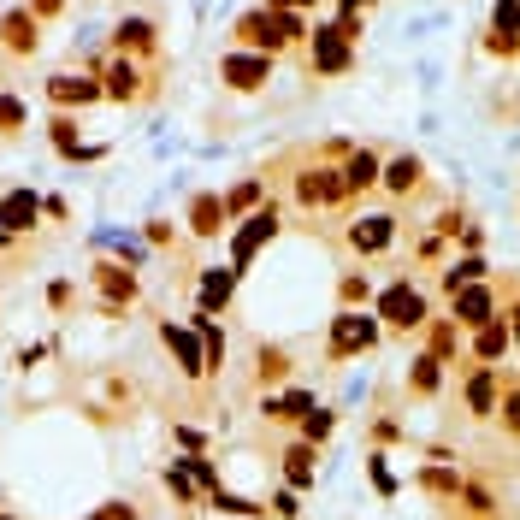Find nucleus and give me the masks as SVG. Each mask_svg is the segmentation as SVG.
Here are the masks:
<instances>
[{
    "label": "nucleus",
    "mask_w": 520,
    "mask_h": 520,
    "mask_svg": "<svg viewBox=\"0 0 520 520\" xmlns=\"http://www.w3.org/2000/svg\"><path fill=\"white\" fill-rule=\"evenodd\" d=\"M331 426H337V414H331V408H314V414L302 420V444H325Z\"/></svg>",
    "instance_id": "nucleus-35"
},
{
    "label": "nucleus",
    "mask_w": 520,
    "mask_h": 520,
    "mask_svg": "<svg viewBox=\"0 0 520 520\" xmlns=\"http://www.w3.org/2000/svg\"><path fill=\"white\" fill-rule=\"evenodd\" d=\"M302 60L314 77H343V71H355V42L343 36V24L337 18H325L308 30V48H302Z\"/></svg>",
    "instance_id": "nucleus-1"
},
{
    "label": "nucleus",
    "mask_w": 520,
    "mask_h": 520,
    "mask_svg": "<svg viewBox=\"0 0 520 520\" xmlns=\"http://www.w3.org/2000/svg\"><path fill=\"white\" fill-rule=\"evenodd\" d=\"M485 54H497V60H520V0H497V6H491Z\"/></svg>",
    "instance_id": "nucleus-9"
},
{
    "label": "nucleus",
    "mask_w": 520,
    "mask_h": 520,
    "mask_svg": "<svg viewBox=\"0 0 520 520\" xmlns=\"http://www.w3.org/2000/svg\"><path fill=\"white\" fill-rule=\"evenodd\" d=\"M160 337H166V349L178 355V373H184V379H201V373H207V355H201V337H195L190 325H160Z\"/></svg>",
    "instance_id": "nucleus-16"
},
{
    "label": "nucleus",
    "mask_w": 520,
    "mask_h": 520,
    "mask_svg": "<svg viewBox=\"0 0 520 520\" xmlns=\"http://www.w3.org/2000/svg\"><path fill=\"white\" fill-rule=\"evenodd\" d=\"M485 272H491V260L485 255H461L455 266H444V290H467V284H485Z\"/></svg>",
    "instance_id": "nucleus-26"
},
{
    "label": "nucleus",
    "mask_w": 520,
    "mask_h": 520,
    "mask_svg": "<svg viewBox=\"0 0 520 520\" xmlns=\"http://www.w3.org/2000/svg\"><path fill=\"white\" fill-rule=\"evenodd\" d=\"M497 414H503V426H509V432H515V438H520V385H515V390H503V396H497Z\"/></svg>",
    "instance_id": "nucleus-37"
},
{
    "label": "nucleus",
    "mask_w": 520,
    "mask_h": 520,
    "mask_svg": "<svg viewBox=\"0 0 520 520\" xmlns=\"http://www.w3.org/2000/svg\"><path fill=\"white\" fill-rule=\"evenodd\" d=\"M95 284H101V296H107V302H101L107 314H119L130 296H136V272H130V266H107V260H101V266H95Z\"/></svg>",
    "instance_id": "nucleus-20"
},
{
    "label": "nucleus",
    "mask_w": 520,
    "mask_h": 520,
    "mask_svg": "<svg viewBox=\"0 0 520 520\" xmlns=\"http://www.w3.org/2000/svg\"><path fill=\"white\" fill-rule=\"evenodd\" d=\"M184 473H190V479H195V485H201V491H207V497L219 491V467H213L207 455H184Z\"/></svg>",
    "instance_id": "nucleus-33"
},
{
    "label": "nucleus",
    "mask_w": 520,
    "mask_h": 520,
    "mask_svg": "<svg viewBox=\"0 0 520 520\" xmlns=\"http://www.w3.org/2000/svg\"><path fill=\"white\" fill-rule=\"evenodd\" d=\"M237 266H207L201 278H195V296H201V314H219L225 302H231V290H237Z\"/></svg>",
    "instance_id": "nucleus-18"
},
{
    "label": "nucleus",
    "mask_w": 520,
    "mask_h": 520,
    "mask_svg": "<svg viewBox=\"0 0 520 520\" xmlns=\"http://www.w3.org/2000/svg\"><path fill=\"white\" fill-rule=\"evenodd\" d=\"M48 136H54V148H60V154H77V148H83V142H77V125H71L65 113L48 125Z\"/></svg>",
    "instance_id": "nucleus-36"
},
{
    "label": "nucleus",
    "mask_w": 520,
    "mask_h": 520,
    "mask_svg": "<svg viewBox=\"0 0 520 520\" xmlns=\"http://www.w3.org/2000/svg\"><path fill=\"white\" fill-rule=\"evenodd\" d=\"M379 343V314H337L331 320V361H349Z\"/></svg>",
    "instance_id": "nucleus-7"
},
{
    "label": "nucleus",
    "mask_w": 520,
    "mask_h": 520,
    "mask_svg": "<svg viewBox=\"0 0 520 520\" xmlns=\"http://www.w3.org/2000/svg\"><path fill=\"white\" fill-rule=\"evenodd\" d=\"M438 385H444V361H438V355H414L408 390H414V396H438Z\"/></svg>",
    "instance_id": "nucleus-27"
},
{
    "label": "nucleus",
    "mask_w": 520,
    "mask_h": 520,
    "mask_svg": "<svg viewBox=\"0 0 520 520\" xmlns=\"http://www.w3.org/2000/svg\"><path fill=\"white\" fill-rule=\"evenodd\" d=\"M509 343H515V337H509V325L503 320L479 325V331H473V361H479V367H497V361L509 355Z\"/></svg>",
    "instance_id": "nucleus-22"
},
{
    "label": "nucleus",
    "mask_w": 520,
    "mask_h": 520,
    "mask_svg": "<svg viewBox=\"0 0 520 520\" xmlns=\"http://www.w3.org/2000/svg\"><path fill=\"white\" fill-rule=\"evenodd\" d=\"M190 331L201 337V355H207V373H219V367H225V331L213 325V314H195V320H190Z\"/></svg>",
    "instance_id": "nucleus-25"
},
{
    "label": "nucleus",
    "mask_w": 520,
    "mask_h": 520,
    "mask_svg": "<svg viewBox=\"0 0 520 520\" xmlns=\"http://www.w3.org/2000/svg\"><path fill=\"white\" fill-rule=\"evenodd\" d=\"M314 408H320V402H314L308 390H284V396H272V402H266V414H272V420H296V426H302Z\"/></svg>",
    "instance_id": "nucleus-28"
},
{
    "label": "nucleus",
    "mask_w": 520,
    "mask_h": 520,
    "mask_svg": "<svg viewBox=\"0 0 520 520\" xmlns=\"http://www.w3.org/2000/svg\"><path fill=\"white\" fill-rule=\"evenodd\" d=\"M30 12H36V18H54V12H60V0H30Z\"/></svg>",
    "instance_id": "nucleus-43"
},
{
    "label": "nucleus",
    "mask_w": 520,
    "mask_h": 520,
    "mask_svg": "<svg viewBox=\"0 0 520 520\" xmlns=\"http://www.w3.org/2000/svg\"><path fill=\"white\" fill-rule=\"evenodd\" d=\"M272 515H278V520H296V515H302V491H290V485H284V491L272 497Z\"/></svg>",
    "instance_id": "nucleus-39"
},
{
    "label": "nucleus",
    "mask_w": 520,
    "mask_h": 520,
    "mask_svg": "<svg viewBox=\"0 0 520 520\" xmlns=\"http://www.w3.org/2000/svg\"><path fill=\"white\" fill-rule=\"evenodd\" d=\"M509 337H515V343H520V302H515V308H509Z\"/></svg>",
    "instance_id": "nucleus-45"
},
{
    "label": "nucleus",
    "mask_w": 520,
    "mask_h": 520,
    "mask_svg": "<svg viewBox=\"0 0 520 520\" xmlns=\"http://www.w3.org/2000/svg\"><path fill=\"white\" fill-rule=\"evenodd\" d=\"M390 243H396V213H361V219H349V249L355 255H385Z\"/></svg>",
    "instance_id": "nucleus-10"
},
{
    "label": "nucleus",
    "mask_w": 520,
    "mask_h": 520,
    "mask_svg": "<svg viewBox=\"0 0 520 520\" xmlns=\"http://www.w3.org/2000/svg\"><path fill=\"white\" fill-rule=\"evenodd\" d=\"M420 491H432V497H461V473L444 467V461H432V467L420 473Z\"/></svg>",
    "instance_id": "nucleus-30"
},
{
    "label": "nucleus",
    "mask_w": 520,
    "mask_h": 520,
    "mask_svg": "<svg viewBox=\"0 0 520 520\" xmlns=\"http://www.w3.org/2000/svg\"><path fill=\"white\" fill-rule=\"evenodd\" d=\"M426 337H432L426 355H438V361H450V355H455V320H432V325H426Z\"/></svg>",
    "instance_id": "nucleus-32"
},
{
    "label": "nucleus",
    "mask_w": 520,
    "mask_h": 520,
    "mask_svg": "<svg viewBox=\"0 0 520 520\" xmlns=\"http://www.w3.org/2000/svg\"><path fill=\"white\" fill-rule=\"evenodd\" d=\"M231 36H237V48H249V54H266V60H278L290 42H284V30H278V12L272 6H249L237 24H231Z\"/></svg>",
    "instance_id": "nucleus-4"
},
{
    "label": "nucleus",
    "mask_w": 520,
    "mask_h": 520,
    "mask_svg": "<svg viewBox=\"0 0 520 520\" xmlns=\"http://www.w3.org/2000/svg\"><path fill=\"white\" fill-rule=\"evenodd\" d=\"M266 6H272V12H302V18H308L320 0H266Z\"/></svg>",
    "instance_id": "nucleus-41"
},
{
    "label": "nucleus",
    "mask_w": 520,
    "mask_h": 520,
    "mask_svg": "<svg viewBox=\"0 0 520 520\" xmlns=\"http://www.w3.org/2000/svg\"><path fill=\"white\" fill-rule=\"evenodd\" d=\"M497 396H503V379H497V367H473V373H467V385H461V402H467V414H473V420H491V414H497Z\"/></svg>",
    "instance_id": "nucleus-12"
},
{
    "label": "nucleus",
    "mask_w": 520,
    "mask_h": 520,
    "mask_svg": "<svg viewBox=\"0 0 520 520\" xmlns=\"http://www.w3.org/2000/svg\"><path fill=\"white\" fill-rule=\"evenodd\" d=\"M6 243H12V231H6V225H0V249H6Z\"/></svg>",
    "instance_id": "nucleus-46"
},
{
    "label": "nucleus",
    "mask_w": 520,
    "mask_h": 520,
    "mask_svg": "<svg viewBox=\"0 0 520 520\" xmlns=\"http://www.w3.org/2000/svg\"><path fill=\"white\" fill-rule=\"evenodd\" d=\"M190 231L195 237H219V231H225V195H195L190 201Z\"/></svg>",
    "instance_id": "nucleus-23"
},
{
    "label": "nucleus",
    "mask_w": 520,
    "mask_h": 520,
    "mask_svg": "<svg viewBox=\"0 0 520 520\" xmlns=\"http://www.w3.org/2000/svg\"><path fill=\"white\" fill-rule=\"evenodd\" d=\"M284 485L290 491H308L314 485V444H290L284 450Z\"/></svg>",
    "instance_id": "nucleus-24"
},
{
    "label": "nucleus",
    "mask_w": 520,
    "mask_h": 520,
    "mask_svg": "<svg viewBox=\"0 0 520 520\" xmlns=\"http://www.w3.org/2000/svg\"><path fill=\"white\" fill-rule=\"evenodd\" d=\"M255 207H266V184H260V178H243L237 190L225 195V213H243V219H249Z\"/></svg>",
    "instance_id": "nucleus-29"
},
{
    "label": "nucleus",
    "mask_w": 520,
    "mask_h": 520,
    "mask_svg": "<svg viewBox=\"0 0 520 520\" xmlns=\"http://www.w3.org/2000/svg\"><path fill=\"white\" fill-rule=\"evenodd\" d=\"M367 467H373V485H379V497H396V473L385 467V455L373 450V455H367Z\"/></svg>",
    "instance_id": "nucleus-38"
},
{
    "label": "nucleus",
    "mask_w": 520,
    "mask_h": 520,
    "mask_svg": "<svg viewBox=\"0 0 520 520\" xmlns=\"http://www.w3.org/2000/svg\"><path fill=\"white\" fill-rule=\"evenodd\" d=\"M272 237H278V207H255V213L237 225V237H231V255H237L231 266H237V272H249V266H255V255L272 243Z\"/></svg>",
    "instance_id": "nucleus-6"
},
{
    "label": "nucleus",
    "mask_w": 520,
    "mask_h": 520,
    "mask_svg": "<svg viewBox=\"0 0 520 520\" xmlns=\"http://www.w3.org/2000/svg\"><path fill=\"white\" fill-rule=\"evenodd\" d=\"M95 71H101V89H107V101H136V95H142V65L125 60V54L101 60Z\"/></svg>",
    "instance_id": "nucleus-14"
},
{
    "label": "nucleus",
    "mask_w": 520,
    "mask_h": 520,
    "mask_svg": "<svg viewBox=\"0 0 520 520\" xmlns=\"http://www.w3.org/2000/svg\"><path fill=\"white\" fill-rule=\"evenodd\" d=\"M0 520H6V515H0Z\"/></svg>",
    "instance_id": "nucleus-47"
},
{
    "label": "nucleus",
    "mask_w": 520,
    "mask_h": 520,
    "mask_svg": "<svg viewBox=\"0 0 520 520\" xmlns=\"http://www.w3.org/2000/svg\"><path fill=\"white\" fill-rule=\"evenodd\" d=\"M207 503H213L219 515H249V520H260V503H249V497H237V491H213Z\"/></svg>",
    "instance_id": "nucleus-34"
},
{
    "label": "nucleus",
    "mask_w": 520,
    "mask_h": 520,
    "mask_svg": "<svg viewBox=\"0 0 520 520\" xmlns=\"http://www.w3.org/2000/svg\"><path fill=\"white\" fill-rule=\"evenodd\" d=\"M36 213H42V195H36V190H6V195H0V225H6L12 237L36 231Z\"/></svg>",
    "instance_id": "nucleus-17"
},
{
    "label": "nucleus",
    "mask_w": 520,
    "mask_h": 520,
    "mask_svg": "<svg viewBox=\"0 0 520 520\" xmlns=\"http://www.w3.org/2000/svg\"><path fill=\"white\" fill-rule=\"evenodd\" d=\"M379 178H385V160H379L373 148H349V154H343V190L349 195L373 190Z\"/></svg>",
    "instance_id": "nucleus-19"
},
{
    "label": "nucleus",
    "mask_w": 520,
    "mask_h": 520,
    "mask_svg": "<svg viewBox=\"0 0 520 520\" xmlns=\"http://www.w3.org/2000/svg\"><path fill=\"white\" fill-rule=\"evenodd\" d=\"M390 195H414L426 184V166H420V154H390L385 160V178H379Z\"/></svg>",
    "instance_id": "nucleus-21"
},
{
    "label": "nucleus",
    "mask_w": 520,
    "mask_h": 520,
    "mask_svg": "<svg viewBox=\"0 0 520 520\" xmlns=\"http://www.w3.org/2000/svg\"><path fill=\"white\" fill-rule=\"evenodd\" d=\"M497 314H503V308H497V284H467V290H455L450 296V320L467 325V331L491 325Z\"/></svg>",
    "instance_id": "nucleus-8"
},
{
    "label": "nucleus",
    "mask_w": 520,
    "mask_h": 520,
    "mask_svg": "<svg viewBox=\"0 0 520 520\" xmlns=\"http://www.w3.org/2000/svg\"><path fill=\"white\" fill-rule=\"evenodd\" d=\"M36 42H42V30H36V12H30V6H12V12L0 18V48L24 60V54H36Z\"/></svg>",
    "instance_id": "nucleus-13"
},
{
    "label": "nucleus",
    "mask_w": 520,
    "mask_h": 520,
    "mask_svg": "<svg viewBox=\"0 0 520 520\" xmlns=\"http://www.w3.org/2000/svg\"><path fill=\"white\" fill-rule=\"evenodd\" d=\"M337 296H343V308H349V302H361V296H367V278H361V272H349V278L337 284Z\"/></svg>",
    "instance_id": "nucleus-40"
},
{
    "label": "nucleus",
    "mask_w": 520,
    "mask_h": 520,
    "mask_svg": "<svg viewBox=\"0 0 520 520\" xmlns=\"http://www.w3.org/2000/svg\"><path fill=\"white\" fill-rule=\"evenodd\" d=\"M30 119V107H24V95H12V89H0V136H18Z\"/></svg>",
    "instance_id": "nucleus-31"
},
{
    "label": "nucleus",
    "mask_w": 520,
    "mask_h": 520,
    "mask_svg": "<svg viewBox=\"0 0 520 520\" xmlns=\"http://www.w3.org/2000/svg\"><path fill=\"white\" fill-rule=\"evenodd\" d=\"M272 65L266 54H249V48H225L219 54V83L231 89V95H260L266 83H272Z\"/></svg>",
    "instance_id": "nucleus-3"
},
{
    "label": "nucleus",
    "mask_w": 520,
    "mask_h": 520,
    "mask_svg": "<svg viewBox=\"0 0 520 520\" xmlns=\"http://www.w3.org/2000/svg\"><path fill=\"white\" fill-rule=\"evenodd\" d=\"M373 314H379L390 331H420V325H426V296H420V284L396 278V284H385V290H379Z\"/></svg>",
    "instance_id": "nucleus-2"
},
{
    "label": "nucleus",
    "mask_w": 520,
    "mask_h": 520,
    "mask_svg": "<svg viewBox=\"0 0 520 520\" xmlns=\"http://www.w3.org/2000/svg\"><path fill=\"white\" fill-rule=\"evenodd\" d=\"M48 302H54V308H65V302H71V284H65V278H60V284H48Z\"/></svg>",
    "instance_id": "nucleus-42"
},
{
    "label": "nucleus",
    "mask_w": 520,
    "mask_h": 520,
    "mask_svg": "<svg viewBox=\"0 0 520 520\" xmlns=\"http://www.w3.org/2000/svg\"><path fill=\"white\" fill-rule=\"evenodd\" d=\"M48 101H54V107H89V101H107V89H101V77L54 71V77H48Z\"/></svg>",
    "instance_id": "nucleus-11"
},
{
    "label": "nucleus",
    "mask_w": 520,
    "mask_h": 520,
    "mask_svg": "<svg viewBox=\"0 0 520 520\" xmlns=\"http://www.w3.org/2000/svg\"><path fill=\"white\" fill-rule=\"evenodd\" d=\"M296 201H308V207H337V201H349L343 190V160L331 166V160H308L302 172H296Z\"/></svg>",
    "instance_id": "nucleus-5"
},
{
    "label": "nucleus",
    "mask_w": 520,
    "mask_h": 520,
    "mask_svg": "<svg viewBox=\"0 0 520 520\" xmlns=\"http://www.w3.org/2000/svg\"><path fill=\"white\" fill-rule=\"evenodd\" d=\"M154 48H160L154 18H119V24H113V54L136 60V54H154Z\"/></svg>",
    "instance_id": "nucleus-15"
},
{
    "label": "nucleus",
    "mask_w": 520,
    "mask_h": 520,
    "mask_svg": "<svg viewBox=\"0 0 520 520\" xmlns=\"http://www.w3.org/2000/svg\"><path fill=\"white\" fill-rule=\"evenodd\" d=\"M367 6H379V0H337V12H367Z\"/></svg>",
    "instance_id": "nucleus-44"
}]
</instances>
